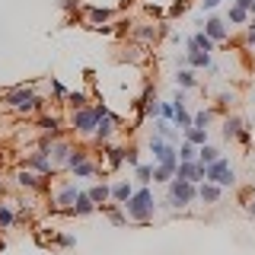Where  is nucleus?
Returning a JSON list of instances; mask_svg holds the SVG:
<instances>
[{
  "instance_id": "8",
  "label": "nucleus",
  "mask_w": 255,
  "mask_h": 255,
  "mask_svg": "<svg viewBox=\"0 0 255 255\" xmlns=\"http://www.w3.org/2000/svg\"><path fill=\"white\" fill-rule=\"evenodd\" d=\"M118 125H122V118H115L112 112H102V115H99V128H96V140H99V143H109L112 137H115Z\"/></svg>"
},
{
  "instance_id": "21",
  "label": "nucleus",
  "mask_w": 255,
  "mask_h": 255,
  "mask_svg": "<svg viewBox=\"0 0 255 255\" xmlns=\"http://www.w3.org/2000/svg\"><path fill=\"white\" fill-rule=\"evenodd\" d=\"M106 147V163H109V169H118V166L125 163V150L128 147H112V143H102Z\"/></svg>"
},
{
  "instance_id": "46",
  "label": "nucleus",
  "mask_w": 255,
  "mask_h": 255,
  "mask_svg": "<svg viewBox=\"0 0 255 255\" xmlns=\"http://www.w3.org/2000/svg\"><path fill=\"white\" fill-rule=\"evenodd\" d=\"M239 143H249L252 140V131H249V128H243V131H239V137H236Z\"/></svg>"
},
{
  "instance_id": "47",
  "label": "nucleus",
  "mask_w": 255,
  "mask_h": 255,
  "mask_svg": "<svg viewBox=\"0 0 255 255\" xmlns=\"http://www.w3.org/2000/svg\"><path fill=\"white\" fill-rule=\"evenodd\" d=\"M201 6L211 13V10H217V6H220V0H201Z\"/></svg>"
},
{
  "instance_id": "4",
  "label": "nucleus",
  "mask_w": 255,
  "mask_h": 255,
  "mask_svg": "<svg viewBox=\"0 0 255 255\" xmlns=\"http://www.w3.org/2000/svg\"><path fill=\"white\" fill-rule=\"evenodd\" d=\"M198 201V185L185 179H172L169 182V195L163 198V207H188Z\"/></svg>"
},
{
  "instance_id": "48",
  "label": "nucleus",
  "mask_w": 255,
  "mask_h": 255,
  "mask_svg": "<svg viewBox=\"0 0 255 255\" xmlns=\"http://www.w3.org/2000/svg\"><path fill=\"white\" fill-rule=\"evenodd\" d=\"M236 6H243V10H252V0H236Z\"/></svg>"
},
{
  "instance_id": "37",
  "label": "nucleus",
  "mask_w": 255,
  "mask_h": 255,
  "mask_svg": "<svg viewBox=\"0 0 255 255\" xmlns=\"http://www.w3.org/2000/svg\"><path fill=\"white\" fill-rule=\"evenodd\" d=\"M211 118H214V109H201L195 118H191V122H195L198 128H207V125H211Z\"/></svg>"
},
{
  "instance_id": "26",
  "label": "nucleus",
  "mask_w": 255,
  "mask_h": 255,
  "mask_svg": "<svg viewBox=\"0 0 255 255\" xmlns=\"http://www.w3.org/2000/svg\"><path fill=\"white\" fill-rule=\"evenodd\" d=\"M175 179V169L172 166H153V182H159V185H169V182Z\"/></svg>"
},
{
  "instance_id": "49",
  "label": "nucleus",
  "mask_w": 255,
  "mask_h": 255,
  "mask_svg": "<svg viewBox=\"0 0 255 255\" xmlns=\"http://www.w3.org/2000/svg\"><path fill=\"white\" fill-rule=\"evenodd\" d=\"M246 211H249V217H255V198H252L249 204H246Z\"/></svg>"
},
{
  "instance_id": "9",
  "label": "nucleus",
  "mask_w": 255,
  "mask_h": 255,
  "mask_svg": "<svg viewBox=\"0 0 255 255\" xmlns=\"http://www.w3.org/2000/svg\"><path fill=\"white\" fill-rule=\"evenodd\" d=\"M175 179H185V182H195V185H201V182H204V163H198V159H191V163H179V169H175Z\"/></svg>"
},
{
  "instance_id": "24",
  "label": "nucleus",
  "mask_w": 255,
  "mask_h": 255,
  "mask_svg": "<svg viewBox=\"0 0 255 255\" xmlns=\"http://www.w3.org/2000/svg\"><path fill=\"white\" fill-rule=\"evenodd\" d=\"M99 211L106 214V217H109L112 223H115V227H125V223H128V214H122L115 204H99Z\"/></svg>"
},
{
  "instance_id": "16",
  "label": "nucleus",
  "mask_w": 255,
  "mask_h": 255,
  "mask_svg": "<svg viewBox=\"0 0 255 255\" xmlns=\"http://www.w3.org/2000/svg\"><path fill=\"white\" fill-rule=\"evenodd\" d=\"M185 64L188 67H211V51H201V48H188L185 51Z\"/></svg>"
},
{
  "instance_id": "43",
  "label": "nucleus",
  "mask_w": 255,
  "mask_h": 255,
  "mask_svg": "<svg viewBox=\"0 0 255 255\" xmlns=\"http://www.w3.org/2000/svg\"><path fill=\"white\" fill-rule=\"evenodd\" d=\"M54 243H58V246H67V249H70V246H74L77 239L70 236V233H61V236H54Z\"/></svg>"
},
{
  "instance_id": "19",
  "label": "nucleus",
  "mask_w": 255,
  "mask_h": 255,
  "mask_svg": "<svg viewBox=\"0 0 255 255\" xmlns=\"http://www.w3.org/2000/svg\"><path fill=\"white\" fill-rule=\"evenodd\" d=\"M134 191H137V188H134L131 182H115V185H112V201H115V204H128V198H131Z\"/></svg>"
},
{
  "instance_id": "29",
  "label": "nucleus",
  "mask_w": 255,
  "mask_h": 255,
  "mask_svg": "<svg viewBox=\"0 0 255 255\" xmlns=\"http://www.w3.org/2000/svg\"><path fill=\"white\" fill-rule=\"evenodd\" d=\"M90 198H93L96 204H106L109 198H112V185H106V182H102V185H93L90 188Z\"/></svg>"
},
{
  "instance_id": "35",
  "label": "nucleus",
  "mask_w": 255,
  "mask_h": 255,
  "mask_svg": "<svg viewBox=\"0 0 255 255\" xmlns=\"http://www.w3.org/2000/svg\"><path fill=\"white\" fill-rule=\"evenodd\" d=\"M64 102L70 106V112H74V109H83L90 99H86V93H67V99H64Z\"/></svg>"
},
{
  "instance_id": "23",
  "label": "nucleus",
  "mask_w": 255,
  "mask_h": 255,
  "mask_svg": "<svg viewBox=\"0 0 255 255\" xmlns=\"http://www.w3.org/2000/svg\"><path fill=\"white\" fill-rule=\"evenodd\" d=\"M185 45H188V48H201V51H214V45H217V42H214L207 32H198V35L185 38Z\"/></svg>"
},
{
  "instance_id": "30",
  "label": "nucleus",
  "mask_w": 255,
  "mask_h": 255,
  "mask_svg": "<svg viewBox=\"0 0 255 255\" xmlns=\"http://www.w3.org/2000/svg\"><path fill=\"white\" fill-rule=\"evenodd\" d=\"M249 10H243V6H230V16H227V22H233V26H243V22H249Z\"/></svg>"
},
{
  "instance_id": "31",
  "label": "nucleus",
  "mask_w": 255,
  "mask_h": 255,
  "mask_svg": "<svg viewBox=\"0 0 255 255\" xmlns=\"http://www.w3.org/2000/svg\"><path fill=\"white\" fill-rule=\"evenodd\" d=\"M86 159H90V153H86L83 147H74V150H70V156H67V169L74 172L80 163H86Z\"/></svg>"
},
{
  "instance_id": "13",
  "label": "nucleus",
  "mask_w": 255,
  "mask_h": 255,
  "mask_svg": "<svg viewBox=\"0 0 255 255\" xmlns=\"http://www.w3.org/2000/svg\"><path fill=\"white\" fill-rule=\"evenodd\" d=\"M220 198H223V188L217 182H201V185H198V201L201 204H217Z\"/></svg>"
},
{
  "instance_id": "42",
  "label": "nucleus",
  "mask_w": 255,
  "mask_h": 255,
  "mask_svg": "<svg viewBox=\"0 0 255 255\" xmlns=\"http://www.w3.org/2000/svg\"><path fill=\"white\" fill-rule=\"evenodd\" d=\"M51 90H54V96H58V99H67V90H64L61 80H51Z\"/></svg>"
},
{
  "instance_id": "39",
  "label": "nucleus",
  "mask_w": 255,
  "mask_h": 255,
  "mask_svg": "<svg viewBox=\"0 0 255 255\" xmlns=\"http://www.w3.org/2000/svg\"><path fill=\"white\" fill-rule=\"evenodd\" d=\"M125 163H128V166H134V169L140 166V156H137V150H134V147H128V150H125Z\"/></svg>"
},
{
  "instance_id": "41",
  "label": "nucleus",
  "mask_w": 255,
  "mask_h": 255,
  "mask_svg": "<svg viewBox=\"0 0 255 255\" xmlns=\"http://www.w3.org/2000/svg\"><path fill=\"white\" fill-rule=\"evenodd\" d=\"M230 102H233V93H223L220 99H217V112H227V109H230Z\"/></svg>"
},
{
  "instance_id": "12",
  "label": "nucleus",
  "mask_w": 255,
  "mask_h": 255,
  "mask_svg": "<svg viewBox=\"0 0 255 255\" xmlns=\"http://www.w3.org/2000/svg\"><path fill=\"white\" fill-rule=\"evenodd\" d=\"M70 150H74V147H70L67 140H61V137L48 143V153H51V163H54V166H67V156H70Z\"/></svg>"
},
{
  "instance_id": "27",
  "label": "nucleus",
  "mask_w": 255,
  "mask_h": 255,
  "mask_svg": "<svg viewBox=\"0 0 255 255\" xmlns=\"http://www.w3.org/2000/svg\"><path fill=\"white\" fill-rule=\"evenodd\" d=\"M191 159H198V147L191 140H182L179 143V163H191Z\"/></svg>"
},
{
  "instance_id": "22",
  "label": "nucleus",
  "mask_w": 255,
  "mask_h": 255,
  "mask_svg": "<svg viewBox=\"0 0 255 255\" xmlns=\"http://www.w3.org/2000/svg\"><path fill=\"white\" fill-rule=\"evenodd\" d=\"M243 128H246V125L239 122L236 115H227V118H223V137H227V140H236Z\"/></svg>"
},
{
  "instance_id": "25",
  "label": "nucleus",
  "mask_w": 255,
  "mask_h": 255,
  "mask_svg": "<svg viewBox=\"0 0 255 255\" xmlns=\"http://www.w3.org/2000/svg\"><path fill=\"white\" fill-rule=\"evenodd\" d=\"M217 159H220V150H217V147H211V143H204V147H198V163L211 166V163H217Z\"/></svg>"
},
{
  "instance_id": "34",
  "label": "nucleus",
  "mask_w": 255,
  "mask_h": 255,
  "mask_svg": "<svg viewBox=\"0 0 255 255\" xmlns=\"http://www.w3.org/2000/svg\"><path fill=\"white\" fill-rule=\"evenodd\" d=\"M134 175H137V182L140 185H150V182H153V166H137V169H134Z\"/></svg>"
},
{
  "instance_id": "45",
  "label": "nucleus",
  "mask_w": 255,
  "mask_h": 255,
  "mask_svg": "<svg viewBox=\"0 0 255 255\" xmlns=\"http://www.w3.org/2000/svg\"><path fill=\"white\" fill-rule=\"evenodd\" d=\"M246 32H249V35H246V42H249V48H255V19L249 22V26H246Z\"/></svg>"
},
{
  "instance_id": "5",
  "label": "nucleus",
  "mask_w": 255,
  "mask_h": 255,
  "mask_svg": "<svg viewBox=\"0 0 255 255\" xmlns=\"http://www.w3.org/2000/svg\"><path fill=\"white\" fill-rule=\"evenodd\" d=\"M150 153H153V159L159 166H172V169H179V147H175L172 140L153 134V137H150Z\"/></svg>"
},
{
  "instance_id": "44",
  "label": "nucleus",
  "mask_w": 255,
  "mask_h": 255,
  "mask_svg": "<svg viewBox=\"0 0 255 255\" xmlns=\"http://www.w3.org/2000/svg\"><path fill=\"white\" fill-rule=\"evenodd\" d=\"M61 6H64V13H70V16H74V13L80 10V0H64Z\"/></svg>"
},
{
  "instance_id": "38",
  "label": "nucleus",
  "mask_w": 255,
  "mask_h": 255,
  "mask_svg": "<svg viewBox=\"0 0 255 255\" xmlns=\"http://www.w3.org/2000/svg\"><path fill=\"white\" fill-rule=\"evenodd\" d=\"M159 118L172 122V118H175V102H159Z\"/></svg>"
},
{
  "instance_id": "36",
  "label": "nucleus",
  "mask_w": 255,
  "mask_h": 255,
  "mask_svg": "<svg viewBox=\"0 0 255 255\" xmlns=\"http://www.w3.org/2000/svg\"><path fill=\"white\" fill-rule=\"evenodd\" d=\"M93 172H99V166H96V163H90V159H86V163H80L77 169H74V175H77V179H86V175H93Z\"/></svg>"
},
{
  "instance_id": "10",
  "label": "nucleus",
  "mask_w": 255,
  "mask_h": 255,
  "mask_svg": "<svg viewBox=\"0 0 255 255\" xmlns=\"http://www.w3.org/2000/svg\"><path fill=\"white\" fill-rule=\"evenodd\" d=\"M42 179H48V175H38L35 169H16V185H22V188H32V191H45V182Z\"/></svg>"
},
{
  "instance_id": "32",
  "label": "nucleus",
  "mask_w": 255,
  "mask_h": 255,
  "mask_svg": "<svg viewBox=\"0 0 255 255\" xmlns=\"http://www.w3.org/2000/svg\"><path fill=\"white\" fill-rule=\"evenodd\" d=\"M16 223V211L10 204H0V230H10Z\"/></svg>"
},
{
  "instance_id": "50",
  "label": "nucleus",
  "mask_w": 255,
  "mask_h": 255,
  "mask_svg": "<svg viewBox=\"0 0 255 255\" xmlns=\"http://www.w3.org/2000/svg\"><path fill=\"white\" fill-rule=\"evenodd\" d=\"M249 13H252V19H255V0H252V10H249Z\"/></svg>"
},
{
  "instance_id": "15",
  "label": "nucleus",
  "mask_w": 255,
  "mask_h": 255,
  "mask_svg": "<svg viewBox=\"0 0 255 255\" xmlns=\"http://www.w3.org/2000/svg\"><path fill=\"white\" fill-rule=\"evenodd\" d=\"M93 211H99V204L90 198V191H80L77 201H74V207H70V214H77V217H86V214H93Z\"/></svg>"
},
{
  "instance_id": "18",
  "label": "nucleus",
  "mask_w": 255,
  "mask_h": 255,
  "mask_svg": "<svg viewBox=\"0 0 255 255\" xmlns=\"http://www.w3.org/2000/svg\"><path fill=\"white\" fill-rule=\"evenodd\" d=\"M86 19H90V26H106V22L112 19V10H106V6H86Z\"/></svg>"
},
{
  "instance_id": "7",
  "label": "nucleus",
  "mask_w": 255,
  "mask_h": 255,
  "mask_svg": "<svg viewBox=\"0 0 255 255\" xmlns=\"http://www.w3.org/2000/svg\"><path fill=\"white\" fill-rule=\"evenodd\" d=\"M26 166H29V169H35L38 175H54V169H58V166L51 163V153H48L45 143L35 150V153H29V156H26Z\"/></svg>"
},
{
  "instance_id": "3",
  "label": "nucleus",
  "mask_w": 255,
  "mask_h": 255,
  "mask_svg": "<svg viewBox=\"0 0 255 255\" xmlns=\"http://www.w3.org/2000/svg\"><path fill=\"white\" fill-rule=\"evenodd\" d=\"M102 112H109L102 102H96V106H83V109H74V112H70V128H74L77 134H96Z\"/></svg>"
},
{
  "instance_id": "33",
  "label": "nucleus",
  "mask_w": 255,
  "mask_h": 255,
  "mask_svg": "<svg viewBox=\"0 0 255 255\" xmlns=\"http://www.w3.org/2000/svg\"><path fill=\"white\" fill-rule=\"evenodd\" d=\"M175 83H179V90H191V86H195V74H191L188 67H182L179 74H175Z\"/></svg>"
},
{
  "instance_id": "14",
  "label": "nucleus",
  "mask_w": 255,
  "mask_h": 255,
  "mask_svg": "<svg viewBox=\"0 0 255 255\" xmlns=\"http://www.w3.org/2000/svg\"><path fill=\"white\" fill-rule=\"evenodd\" d=\"M163 35V29L153 26V22H140V26H134V38H137L140 45H150V42H156V38Z\"/></svg>"
},
{
  "instance_id": "11",
  "label": "nucleus",
  "mask_w": 255,
  "mask_h": 255,
  "mask_svg": "<svg viewBox=\"0 0 255 255\" xmlns=\"http://www.w3.org/2000/svg\"><path fill=\"white\" fill-rule=\"evenodd\" d=\"M77 195H80L77 185H61L58 191H54V201H51V204H58L61 211H70V207H74V201H77Z\"/></svg>"
},
{
  "instance_id": "1",
  "label": "nucleus",
  "mask_w": 255,
  "mask_h": 255,
  "mask_svg": "<svg viewBox=\"0 0 255 255\" xmlns=\"http://www.w3.org/2000/svg\"><path fill=\"white\" fill-rule=\"evenodd\" d=\"M125 211H128V217H131L134 223H150V220H153V211H156V198H153V191H150L147 185L137 188L131 198H128Z\"/></svg>"
},
{
  "instance_id": "2",
  "label": "nucleus",
  "mask_w": 255,
  "mask_h": 255,
  "mask_svg": "<svg viewBox=\"0 0 255 255\" xmlns=\"http://www.w3.org/2000/svg\"><path fill=\"white\" fill-rule=\"evenodd\" d=\"M3 102L10 109H16V112H45V106H48L42 96H35L32 86H26V83L16 86V90H10V93H3Z\"/></svg>"
},
{
  "instance_id": "28",
  "label": "nucleus",
  "mask_w": 255,
  "mask_h": 255,
  "mask_svg": "<svg viewBox=\"0 0 255 255\" xmlns=\"http://www.w3.org/2000/svg\"><path fill=\"white\" fill-rule=\"evenodd\" d=\"M156 134H159V137H166V140H172L175 143V125L172 122H166V118H156Z\"/></svg>"
},
{
  "instance_id": "17",
  "label": "nucleus",
  "mask_w": 255,
  "mask_h": 255,
  "mask_svg": "<svg viewBox=\"0 0 255 255\" xmlns=\"http://www.w3.org/2000/svg\"><path fill=\"white\" fill-rule=\"evenodd\" d=\"M204 32L214 38V42H227V22L217 19V16H211V19L204 22Z\"/></svg>"
},
{
  "instance_id": "40",
  "label": "nucleus",
  "mask_w": 255,
  "mask_h": 255,
  "mask_svg": "<svg viewBox=\"0 0 255 255\" xmlns=\"http://www.w3.org/2000/svg\"><path fill=\"white\" fill-rule=\"evenodd\" d=\"M185 10H188V3H185V0H175V3L169 6V16H182Z\"/></svg>"
},
{
  "instance_id": "20",
  "label": "nucleus",
  "mask_w": 255,
  "mask_h": 255,
  "mask_svg": "<svg viewBox=\"0 0 255 255\" xmlns=\"http://www.w3.org/2000/svg\"><path fill=\"white\" fill-rule=\"evenodd\" d=\"M182 134H185V140H191L195 147H204V143H207V128L188 125V128H182Z\"/></svg>"
},
{
  "instance_id": "6",
  "label": "nucleus",
  "mask_w": 255,
  "mask_h": 255,
  "mask_svg": "<svg viewBox=\"0 0 255 255\" xmlns=\"http://www.w3.org/2000/svg\"><path fill=\"white\" fill-rule=\"evenodd\" d=\"M204 182H217L220 188H233L236 185V172H233V166L227 163V159H217V163H211V166H204Z\"/></svg>"
}]
</instances>
